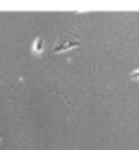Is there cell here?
Listing matches in <instances>:
<instances>
[{"mask_svg":"<svg viewBox=\"0 0 139 150\" xmlns=\"http://www.w3.org/2000/svg\"><path fill=\"white\" fill-rule=\"evenodd\" d=\"M76 48H81V41L78 35L74 34H62L58 37V41L53 44L51 51L53 53H67L71 50H76Z\"/></svg>","mask_w":139,"mask_h":150,"instance_id":"1","label":"cell"},{"mask_svg":"<svg viewBox=\"0 0 139 150\" xmlns=\"http://www.w3.org/2000/svg\"><path fill=\"white\" fill-rule=\"evenodd\" d=\"M128 78H130L132 81H139V69H137V71H132V72L128 74Z\"/></svg>","mask_w":139,"mask_h":150,"instance_id":"2","label":"cell"}]
</instances>
